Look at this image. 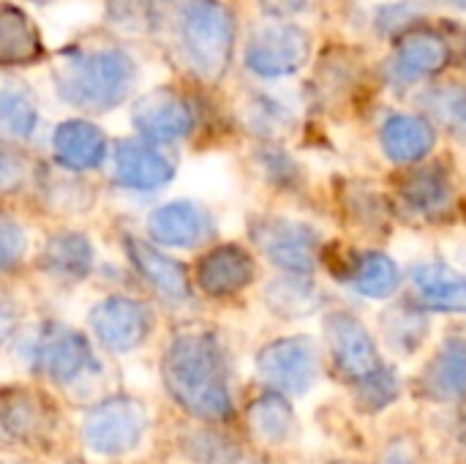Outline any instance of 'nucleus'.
<instances>
[{"label":"nucleus","instance_id":"1","mask_svg":"<svg viewBox=\"0 0 466 464\" xmlns=\"http://www.w3.org/2000/svg\"><path fill=\"white\" fill-rule=\"evenodd\" d=\"M147 30L169 60L197 82H218L229 71L238 22L221 0H150Z\"/></svg>","mask_w":466,"mask_h":464},{"label":"nucleus","instance_id":"2","mask_svg":"<svg viewBox=\"0 0 466 464\" xmlns=\"http://www.w3.org/2000/svg\"><path fill=\"white\" fill-rule=\"evenodd\" d=\"M167 383L175 399L199 418H227L232 413L224 353L213 336H183L167 358Z\"/></svg>","mask_w":466,"mask_h":464},{"label":"nucleus","instance_id":"3","mask_svg":"<svg viewBox=\"0 0 466 464\" xmlns=\"http://www.w3.org/2000/svg\"><path fill=\"white\" fill-rule=\"evenodd\" d=\"M137 79L131 55L123 49H96L66 57L57 71V90L66 101L87 109H106L126 98Z\"/></svg>","mask_w":466,"mask_h":464},{"label":"nucleus","instance_id":"4","mask_svg":"<svg viewBox=\"0 0 466 464\" xmlns=\"http://www.w3.org/2000/svg\"><path fill=\"white\" fill-rule=\"evenodd\" d=\"M311 60V36L295 22H270L257 27L243 49L246 68L259 79H284Z\"/></svg>","mask_w":466,"mask_h":464},{"label":"nucleus","instance_id":"5","mask_svg":"<svg viewBox=\"0 0 466 464\" xmlns=\"http://www.w3.org/2000/svg\"><path fill=\"white\" fill-rule=\"evenodd\" d=\"M453 57V44L448 33H440L434 27H412L410 33L399 36L393 44V52L385 63V82L396 90L420 85L426 79L440 77Z\"/></svg>","mask_w":466,"mask_h":464},{"label":"nucleus","instance_id":"6","mask_svg":"<svg viewBox=\"0 0 466 464\" xmlns=\"http://www.w3.org/2000/svg\"><path fill=\"white\" fill-rule=\"evenodd\" d=\"M257 369L262 380L279 388L281 394H292V397L306 394L319 372L317 345L309 336H289V339L270 342L259 353Z\"/></svg>","mask_w":466,"mask_h":464},{"label":"nucleus","instance_id":"7","mask_svg":"<svg viewBox=\"0 0 466 464\" xmlns=\"http://www.w3.org/2000/svg\"><path fill=\"white\" fill-rule=\"evenodd\" d=\"M325 334H328V345H330L336 366L355 386H363L371 377H377L380 372H385L380 350L358 317H352L347 312H333L325 320Z\"/></svg>","mask_w":466,"mask_h":464},{"label":"nucleus","instance_id":"8","mask_svg":"<svg viewBox=\"0 0 466 464\" xmlns=\"http://www.w3.org/2000/svg\"><path fill=\"white\" fill-rule=\"evenodd\" d=\"M254 243L287 273L306 276L317 263L319 235L314 227L289 219H265L254 224Z\"/></svg>","mask_w":466,"mask_h":464},{"label":"nucleus","instance_id":"9","mask_svg":"<svg viewBox=\"0 0 466 464\" xmlns=\"http://www.w3.org/2000/svg\"><path fill=\"white\" fill-rule=\"evenodd\" d=\"M134 123L145 137L167 142L186 137L194 129V109L180 93L158 88L134 107Z\"/></svg>","mask_w":466,"mask_h":464},{"label":"nucleus","instance_id":"10","mask_svg":"<svg viewBox=\"0 0 466 464\" xmlns=\"http://www.w3.org/2000/svg\"><path fill=\"white\" fill-rule=\"evenodd\" d=\"M437 142V129L426 115L396 112L385 118L380 129V145L385 156L396 164H412L431 153Z\"/></svg>","mask_w":466,"mask_h":464},{"label":"nucleus","instance_id":"11","mask_svg":"<svg viewBox=\"0 0 466 464\" xmlns=\"http://www.w3.org/2000/svg\"><path fill=\"white\" fill-rule=\"evenodd\" d=\"M420 388L437 402H466V339H451L426 366Z\"/></svg>","mask_w":466,"mask_h":464},{"label":"nucleus","instance_id":"12","mask_svg":"<svg viewBox=\"0 0 466 464\" xmlns=\"http://www.w3.org/2000/svg\"><path fill=\"white\" fill-rule=\"evenodd\" d=\"M254 279V260L240 246H218L199 263V284L210 295H232Z\"/></svg>","mask_w":466,"mask_h":464},{"label":"nucleus","instance_id":"13","mask_svg":"<svg viewBox=\"0 0 466 464\" xmlns=\"http://www.w3.org/2000/svg\"><path fill=\"white\" fill-rule=\"evenodd\" d=\"M175 172V161L156 145L123 142L117 148V178L134 189L164 186Z\"/></svg>","mask_w":466,"mask_h":464},{"label":"nucleus","instance_id":"14","mask_svg":"<svg viewBox=\"0 0 466 464\" xmlns=\"http://www.w3.org/2000/svg\"><path fill=\"white\" fill-rule=\"evenodd\" d=\"M401 200L404 205L423 216V219H437L442 216L451 202H453V189H451V180H448V172L437 164L431 167H423L418 172H412L404 183H401Z\"/></svg>","mask_w":466,"mask_h":464},{"label":"nucleus","instance_id":"15","mask_svg":"<svg viewBox=\"0 0 466 464\" xmlns=\"http://www.w3.org/2000/svg\"><path fill=\"white\" fill-rule=\"evenodd\" d=\"M418 298L442 312H466V282L440 263H420L412 268Z\"/></svg>","mask_w":466,"mask_h":464},{"label":"nucleus","instance_id":"16","mask_svg":"<svg viewBox=\"0 0 466 464\" xmlns=\"http://www.w3.org/2000/svg\"><path fill=\"white\" fill-rule=\"evenodd\" d=\"M153 235L169 246H197L210 235V216L194 202H172L153 216Z\"/></svg>","mask_w":466,"mask_h":464},{"label":"nucleus","instance_id":"17","mask_svg":"<svg viewBox=\"0 0 466 464\" xmlns=\"http://www.w3.org/2000/svg\"><path fill=\"white\" fill-rule=\"evenodd\" d=\"M418 104L429 120L440 123L448 134L466 145V82H437L418 96Z\"/></svg>","mask_w":466,"mask_h":464},{"label":"nucleus","instance_id":"18","mask_svg":"<svg viewBox=\"0 0 466 464\" xmlns=\"http://www.w3.org/2000/svg\"><path fill=\"white\" fill-rule=\"evenodd\" d=\"M55 150L63 164L74 170H85V167H96L104 159L106 142L96 126L82 120H68L55 134Z\"/></svg>","mask_w":466,"mask_h":464},{"label":"nucleus","instance_id":"19","mask_svg":"<svg viewBox=\"0 0 466 464\" xmlns=\"http://www.w3.org/2000/svg\"><path fill=\"white\" fill-rule=\"evenodd\" d=\"M347 282L352 290H358L366 298H388L399 287V268L388 254L363 252L350 265Z\"/></svg>","mask_w":466,"mask_h":464},{"label":"nucleus","instance_id":"20","mask_svg":"<svg viewBox=\"0 0 466 464\" xmlns=\"http://www.w3.org/2000/svg\"><path fill=\"white\" fill-rule=\"evenodd\" d=\"M38 52H41V41L33 22L22 11L11 5H0V63L33 60Z\"/></svg>","mask_w":466,"mask_h":464},{"label":"nucleus","instance_id":"21","mask_svg":"<svg viewBox=\"0 0 466 464\" xmlns=\"http://www.w3.org/2000/svg\"><path fill=\"white\" fill-rule=\"evenodd\" d=\"M248 421H251V429H254V435L259 440H265V443H284L292 435L295 413H292V405L284 397L268 394V397H262V399H257L251 405Z\"/></svg>","mask_w":466,"mask_h":464},{"label":"nucleus","instance_id":"22","mask_svg":"<svg viewBox=\"0 0 466 464\" xmlns=\"http://www.w3.org/2000/svg\"><path fill=\"white\" fill-rule=\"evenodd\" d=\"M265 298H268V304H270L279 314L300 317V314H309V312L317 306L319 293H317V284H311L306 276L289 273V276H281V279H276L273 284H268Z\"/></svg>","mask_w":466,"mask_h":464},{"label":"nucleus","instance_id":"23","mask_svg":"<svg viewBox=\"0 0 466 464\" xmlns=\"http://www.w3.org/2000/svg\"><path fill=\"white\" fill-rule=\"evenodd\" d=\"M35 101L27 85L3 82L0 85V126L14 137H30L35 129Z\"/></svg>","mask_w":466,"mask_h":464},{"label":"nucleus","instance_id":"24","mask_svg":"<svg viewBox=\"0 0 466 464\" xmlns=\"http://www.w3.org/2000/svg\"><path fill=\"white\" fill-rule=\"evenodd\" d=\"M246 118H248L251 129L259 131L262 137H281L295 126V109L289 104H284V98L268 96V93L251 96V101L246 107Z\"/></svg>","mask_w":466,"mask_h":464},{"label":"nucleus","instance_id":"25","mask_svg":"<svg viewBox=\"0 0 466 464\" xmlns=\"http://www.w3.org/2000/svg\"><path fill=\"white\" fill-rule=\"evenodd\" d=\"M109 323H104V339L109 336V342H117L120 347H131L145 336L147 328V314L142 306L128 304V301H117L115 306H109Z\"/></svg>","mask_w":466,"mask_h":464},{"label":"nucleus","instance_id":"26","mask_svg":"<svg viewBox=\"0 0 466 464\" xmlns=\"http://www.w3.org/2000/svg\"><path fill=\"white\" fill-rule=\"evenodd\" d=\"M137 257L142 263V271L147 273V279L167 295L172 298H180L186 295V273L180 271L177 263L150 252V249H137Z\"/></svg>","mask_w":466,"mask_h":464},{"label":"nucleus","instance_id":"27","mask_svg":"<svg viewBox=\"0 0 466 464\" xmlns=\"http://www.w3.org/2000/svg\"><path fill=\"white\" fill-rule=\"evenodd\" d=\"M385 336L388 342L401 350V353H410L418 347V342L426 336V320L423 314H415V312H404V309H393L388 317H385Z\"/></svg>","mask_w":466,"mask_h":464},{"label":"nucleus","instance_id":"28","mask_svg":"<svg viewBox=\"0 0 466 464\" xmlns=\"http://www.w3.org/2000/svg\"><path fill=\"white\" fill-rule=\"evenodd\" d=\"M396 397H399V380H396V375L390 369L380 372L377 377H371L363 386H355V402L366 413L385 410Z\"/></svg>","mask_w":466,"mask_h":464},{"label":"nucleus","instance_id":"29","mask_svg":"<svg viewBox=\"0 0 466 464\" xmlns=\"http://www.w3.org/2000/svg\"><path fill=\"white\" fill-rule=\"evenodd\" d=\"M374 25H377V30H380L382 36H388V38L396 41L399 36L410 33L412 27H420L423 19H420V14H418L415 5H410V3H396V5L380 8Z\"/></svg>","mask_w":466,"mask_h":464},{"label":"nucleus","instance_id":"30","mask_svg":"<svg viewBox=\"0 0 466 464\" xmlns=\"http://www.w3.org/2000/svg\"><path fill=\"white\" fill-rule=\"evenodd\" d=\"M150 0H109V16L120 25H145L147 27Z\"/></svg>","mask_w":466,"mask_h":464},{"label":"nucleus","instance_id":"31","mask_svg":"<svg viewBox=\"0 0 466 464\" xmlns=\"http://www.w3.org/2000/svg\"><path fill=\"white\" fill-rule=\"evenodd\" d=\"M259 159H262V164H265V170H268V175L273 178V180H279V183H292L295 180V161L284 153V150H279V148H265L262 153H259Z\"/></svg>","mask_w":466,"mask_h":464},{"label":"nucleus","instance_id":"32","mask_svg":"<svg viewBox=\"0 0 466 464\" xmlns=\"http://www.w3.org/2000/svg\"><path fill=\"white\" fill-rule=\"evenodd\" d=\"M309 8V0H259V11L270 22H292Z\"/></svg>","mask_w":466,"mask_h":464},{"label":"nucleus","instance_id":"33","mask_svg":"<svg viewBox=\"0 0 466 464\" xmlns=\"http://www.w3.org/2000/svg\"><path fill=\"white\" fill-rule=\"evenodd\" d=\"M227 464H262V459H251V457H235L232 462Z\"/></svg>","mask_w":466,"mask_h":464},{"label":"nucleus","instance_id":"34","mask_svg":"<svg viewBox=\"0 0 466 464\" xmlns=\"http://www.w3.org/2000/svg\"><path fill=\"white\" fill-rule=\"evenodd\" d=\"M442 3H448V5H453V8H461V11H466V0H442Z\"/></svg>","mask_w":466,"mask_h":464},{"label":"nucleus","instance_id":"35","mask_svg":"<svg viewBox=\"0 0 466 464\" xmlns=\"http://www.w3.org/2000/svg\"><path fill=\"white\" fill-rule=\"evenodd\" d=\"M461 438H464V443H466V424H464V429H461Z\"/></svg>","mask_w":466,"mask_h":464},{"label":"nucleus","instance_id":"36","mask_svg":"<svg viewBox=\"0 0 466 464\" xmlns=\"http://www.w3.org/2000/svg\"><path fill=\"white\" fill-rule=\"evenodd\" d=\"M333 464H355V462H333Z\"/></svg>","mask_w":466,"mask_h":464},{"label":"nucleus","instance_id":"37","mask_svg":"<svg viewBox=\"0 0 466 464\" xmlns=\"http://www.w3.org/2000/svg\"><path fill=\"white\" fill-rule=\"evenodd\" d=\"M35 3H46V0H35Z\"/></svg>","mask_w":466,"mask_h":464}]
</instances>
